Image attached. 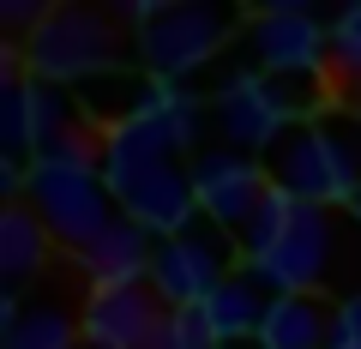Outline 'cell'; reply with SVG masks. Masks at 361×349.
<instances>
[{
    "instance_id": "6da1fadb",
    "label": "cell",
    "mask_w": 361,
    "mask_h": 349,
    "mask_svg": "<svg viewBox=\"0 0 361 349\" xmlns=\"http://www.w3.org/2000/svg\"><path fill=\"white\" fill-rule=\"evenodd\" d=\"M103 181L115 193L121 217H133L139 229L163 235V241L199 217V187H193L187 157L157 145V139H145L127 121H115L103 133Z\"/></svg>"
},
{
    "instance_id": "7a4b0ae2",
    "label": "cell",
    "mask_w": 361,
    "mask_h": 349,
    "mask_svg": "<svg viewBox=\"0 0 361 349\" xmlns=\"http://www.w3.org/2000/svg\"><path fill=\"white\" fill-rule=\"evenodd\" d=\"M25 205L49 223V235L66 253H85V247L103 241V229L121 217L115 193L103 181V163L97 151H61V157H37L25 169Z\"/></svg>"
},
{
    "instance_id": "3957f363",
    "label": "cell",
    "mask_w": 361,
    "mask_h": 349,
    "mask_svg": "<svg viewBox=\"0 0 361 349\" xmlns=\"http://www.w3.org/2000/svg\"><path fill=\"white\" fill-rule=\"evenodd\" d=\"M265 181L277 193H289L295 205H349L361 187V163L343 127L325 121H295L283 139L265 151Z\"/></svg>"
},
{
    "instance_id": "277c9868",
    "label": "cell",
    "mask_w": 361,
    "mask_h": 349,
    "mask_svg": "<svg viewBox=\"0 0 361 349\" xmlns=\"http://www.w3.org/2000/svg\"><path fill=\"white\" fill-rule=\"evenodd\" d=\"M133 18H139V54L163 85L205 66L235 30L229 6H199V0H139Z\"/></svg>"
},
{
    "instance_id": "5b68a950",
    "label": "cell",
    "mask_w": 361,
    "mask_h": 349,
    "mask_svg": "<svg viewBox=\"0 0 361 349\" xmlns=\"http://www.w3.org/2000/svg\"><path fill=\"white\" fill-rule=\"evenodd\" d=\"M25 61L37 78L66 85V78H90V73H115L121 61V30L115 18L90 13V6H61L49 13L25 42Z\"/></svg>"
},
{
    "instance_id": "8992f818",
    "label": "cell",
    "mask_w": 361,
    "mask_h": 349,
    "mask_svg": "<svg viewBox=\"0 0 361 349\" xmlns=\"http://www.w3.org/2000/svg\"><path fill=\"white\" fill-rule=\"evenodd\" d=\"M229 265H235V235L217 229L211 217H193L180 235L157 241L151 289L169 301V307H205V301L235 277Z\"/></svg>"
},
{
    "instance_id": "52a82bcc",
    "label": "cell",
    "mask_w": 361,
    "mask_h": 349,
    "mask_svg": "<svg viewBox=\"0 0 361 349\" xmlns=\"http://www.w3.org/2000/svg\"><path fill=\"white\" fill-rule=\"evenodd\" d=\"M301 115H307V97H295V78L241 73L217 91V127L241 151H271Z\"/></svg>"
},
{
    "instance_id": "ba28073f",
    "label": "cell",
    "mask_w": 361,
    "mask_h": 349,
    "mask_svg": "<svg viewBox=\"0 0 361 349\" xmlns=\"http://www.w3.org/2000/svg\"><path fill=\"white\" fill-rule=\"evenodd\" d=\"M169 301L151 283H121V289H90L85 313V343L90 349H157L169 331Z\"/></svg>"
},
{
    "instance_id": "9c48e42d",
    "label": "cell",
    "mask_w": 361,
    "mask_h": 349,
    "mask_svg": "<svg viewBox=\"0 0 361 349\" xmlns=\"http://www.w3.org/2000/svg\"><path fill=\"white\" fill-rule=\"evenodd\" d=\"M325 259H331L325 205H295V223L283 229V241L265 247L259 259H247V271H253L271 295H307V289L325 277Z\"/></svg>"
},
{
    "instance_id": "30bf717a",
    "label": "cell",
    "mask_w": 361,
    "mask_h": 349,
    "mask_svg": "<svg viewBox=\"0 0 361 349\" xmlns=\"http://www.w3.org/2000/svg\"><path fill=\"white\" fill-rule=\"evenodd\" d=\"M193 187H199V217H211L217 229L241 235L271 181H265V163H253L247 151H211V157H199Z\"/></svg>"
},
{
    "instance_id": "8fae6325",
    "label": "cell",
    "mask_w": 361,
    "mask_h": 349,
    "mask_svg": "<svg viewBox=\"0 0 361 349\" xmlns=\"http://www.w3.org/2000/svg\"><path fill=\"white\" fill-rule=\"evenodd\" d=\"M253 49H259V73L271 78H319V66L331 61V37L295 6H277L253 25Z\"/></svg>"
},
{
    "instance_id": "7c38bea8",
    "label": "cell",
    "mask_w": 361,
    "mask_h": 349,
    "mask_svg": "<svg viewBox=\"0 0 361 349\" xmlns=\"http://www.w3.org/2000/svg\"><path fill=\"white\" fill-rule=\"evenodd\" d=\"M337 313H343V301L319 295V289L277 295L265 313V331H259V349H331L337 343Z\"/></svg>"
},
{
    "instance_id": "4fadbf2b",
    "label": "cell",
    "mask_w": 361,
    "mask_h": 349,
    "mask_svg": "<svg viewBox=\"0 0 361 349\" xmlns=\"http://www.w3.org/2000/svg\"><path fill=\"white\" fill-rule=\"evenodd\" d=\"M151 259H157L151 229H139L133 217H115L103 241L78 253V265H85L90 289H121V283H151Z\"/></svg>"
},
{
    "instance_id": "5bb4252c",
    "label": "cell",
    "mask_w": 361,
    "mask_h": 349,
    "mask_svg": "<svg viewBox=\"0 0 361 349\" xmlns=\"http://www.w3.org/2000/svg\"><path fill=\"white\" fill-rule=\"evenodd\" d=\"M127 121V127H139L145 139H157V145H169V151H193L199 145V103L187 91H180V85H163V78H151V85H145V97H139V109H133V115H121Z\"/></svg>"
},
{
    "instance_id": "9a60e30c",
    "label": "cell",
    "mask_w": 361,
    "mask_h": 349,
    "mask_svg": "<svg viewBox=\"0 0 361 349\" xmlns=\"http://www.w3.org/2000/svg\"><path fill=\"white\" fill-rule=\"evenodd\" d=\"M271 289L259 283L253 271H235L229 283L217 289V295L205 301V319H211V337L217 343H253L259 331H265V313H271Z\"/></svg>"
},
{
    "instance_id": "2e32d148",
    "label": "cell",
    "mask_w": 361,
    "mask_h": 349,
    "mask_svg": "<svg viewBox=\"0 0 361 349\" xmlns=\"http://www.w3.org/2000/svg\"><path fill=\"white\" fill-rule=\"evenodd\" d=\"M73 337H85V325L66 307H49V301H0V349H78Z\"/></svg>"
},
{
    "instance_id": "e0dca14e",
    "label": "cell",
    "mask_w": 361,
    "mask_h": 349,
    "mask_svg": "<svg viewBox=\"0 0 361 349\" xmlns=\"http://www.w3.org/2000/svg\"><path fill=\"white\" fill-rule=\"evenodd\" d=\"M49 223L37 217V211L25 205V199H13V205L0 211V277H6V295H18V283H30V277L49 265Z\"/></svg>"
},
{
    "instance_id": "ac0fdd59",
    "label": "cell",
    "mask_w": 361,
    "mask_h": 349,
    "mask_svg": "<svg viewBox=\"0 0 361 349\" xmlns=\"http://www.w3.org/2000/svg\"><path fill=\"white\" fill-rule=\"evenodd\" d=\"M0 151H6V169H30V163H37L30 78H25V66H18V54L0 61Z\"/></svg>"
},
{
    "instance_id": "d6986e66",
    "label": "cell",
    "mask_w": 361,
    "mask_h": 349,
    "mask_svg": "<svg viewBox=\"0 0 361 349\" xmlns=\"http://www.w3.org/2000/svg\"><path fill=\"white\" fill-rule=\"evenodd\" d=\"M289 223H295V199H289V193H277V187H265L259 211L247 217V229H241V247H247V259H259L265 247H277Z\"/></svg>"
},
{
    "instance_id": "ffe728a7",
    "label": "cell",
    "mask_w": 361,
    "mask_h": 349,
    "mask_svg": "<svg viewBox=\"0 0 361 349\" xmlns=\"http://www.w3.org/2000/svg\"><path fill=\"white\" fill-rule=\"evenodd\" d=\"M217 337H211V319H205V307H175L169 313V331H163V343L157 349H211Z\"/></svg>"
},
{
    "instance_id": "44dd1931",
    "label": "cell",
    "mask_w": 361,
    "mask_h": 349,
    "mask_svg": "<svg viewBox=\"0 0 361 349\" xmlns=\"http://www.w3.org/2000/svg\"><path fill=\"white\" fill-rule=\"evenodd\" d=\"M331 66L361 85V6L337 18V30H331Z\"/></svg>"
},
{
    "instance_id": "7402d4cb",
    "label": "cell",
    "mask_w": 361,
    "mask_h": 349,
    "mask_svg": "<svg viewBox=\"0 0 361 349\" xmlns=\"http://www.w3.org/2000/svg\"><path fill=\"white\" fill-rule=\"evenodd\" d=\"M337 337L361 343V295H343V313H337Z\"/></svg>"
},
{
    "instance_id": "603a6c76",
    "label": "cell",
    "mask_w": 361,
    "mask_h": 349,
    "mask_svg": "<svg viewBox=\"0 0 361 349\" xmlns=\"http://www.w3.org/2000/svg\"><path fill=\"white\" fill-rule=\"evenodd\" d=\"M211 349H259V337H253V343H211Z\"/></svg>"
},
{
    "instance_id": "cb8c5ba5",
    "label": "cell",
    "mask_w": 361,
    "mask_h": 349,
    "mask_svg": "<svg viewBox=\"0 0 361 349\" xmlns=\"http://www.w3.org/2000/svg\"><path fill=\"white\" fill-rule=\"evenodd\" d=\"M349 211H355V223H361V187H355V199H349Z\"/></svg>"
},
{
    "instance_id": "d4e9b609",
    "label": "cell",
    "mask_w": 361,
    "mask_h": 349,
    "mask_svg": "<svg viewBox=\"0 0 361 349\" xmlns=\"http://www.w3.org/2000/svg\"><path fill=\"white\" fill-rule=\"evenodd\" d=\"M331 349H361V343H349V337H337V343H331Z\"/></svg>"
},
{
    "instance_id": "484cf974",
    "label": "cell",
    "mask_w": 361,
    "mask_h": 349,
    "mask_svg": "<svg viewBox=\"0 0 361 349\" xmlns=\"http://www.w3.org/2000/svg\"><path fill=\"white\" fill-rule=\"evenodd\" d=\"M355 127H361V103H355Z\"/></svg>"
},
{
    "instance_id": "4316f807",
    "label": "cell",
    "mask_w": 361,
    "mask_h": 349,
    "mask_svg": "<svg viewBox=\"0 0 361 349\" xmlns=\"http://www.w3.org/2000/svg\"><path fill=\"white\" fill-rule=\"evenodd\" d=\"M78 349H90V343H78Z\"/></svg>"
}]
</instances>
